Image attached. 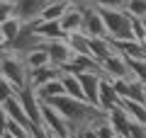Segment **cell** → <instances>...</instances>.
Segmentation results:
<instances>
[{"label": "cell", "instance_id": "1", "mask_svg": "<svg viewBox=\"0 0 146 138\" xmlns=\"http://www.w3.org/2000/svg\"><path fill=\"white\" fill-rule=\"evenodd\" d=\"M49 104H51V107L66 119V124H68V128H71L73 138L78 136L80 131H85V128H95L98 124L107 121V112H102V109H98V107H93V104L83 102V99H73V97H68V95L51 97V99H49Z\"/></svg>", "mask_w": 146, "mask_h": 138}, {"label": "cell", "instance_id": "2", "mask_svg": "<svg viewBox=\"0 0 146 138\" xmlns=\"http://www.w3.org/2000/svg\"><path fill=\"white\" fill-rule=\"evenodd\" d=\"M0 78H5L15 90L29 85V70L25 66V58L12 51H0Z\"/></svg>", "mask_w": 146, "mask_h": 138}, {"label": "cell", "instance_id": "3", "mask_svg": "<svg viewBox=\"0 0 146 138\" xmlns=\"http://www.w3.org/2000/svg\"><path fill=\"white\" fill-rule=\"evenodd\" d=\"M105 22L110 39H134L131 36V15L127 10H107V7H95Z\"/></svg>", "mask_w": 146, "mask_h": 138}, {"label": "cell", "instance_id": "4", "mask_svg": "<svg viewBox=\"0 0 146 138\" xmlns=\"http://www.w3.org/2000/svg\"><path fill=\"white\" fill-rule=\"evenodd\" d=\"M42 131L51 133V136H58V138H73L66 119H63L49 102H42Z\"/></svg>", "mask_w": 146, "mask_h": 138}, {"label": "cell", "instance_id": "5", "mask_svg": "<svg viewBox=\"0 0 146 138\" xmlns=\"http://www.w3.org/2000/svg\"><path fill=\"white\" fill-rule=\"evenodd\" d=\"M102 78H107V80H117V78H122V80H134L129 61L117 51H112L102 61Z\"/></svg>", "mask_w": 146, "mask_h": 138}, {"label": "cell", "instance_id": "6", "mask_svg": "<svg viewBox=\"0 0 146 138\" xmlns=\"http://www.w3.org/2000/svg\"><path fill=\"white\" fill-rule=\"evenodd\" d=\"M51 0H12V7H15V17L27 24V22H36L42 17L44 7L49 5Z\"/></svg>", "mask_w": 146, "mask_h": 138}, {"label": "cell", "instance_id": "7", "mask_svg": "<svg viewBox=\"0 0 146 138\" xmlns=\"http://www.w3.org/2000/svg\"><path fill=\"white\" fill-rule=\"evenodd\" d=\"M17 99H20L25 114L29 116V121L34 124L36 128H42V99L34 95V90H32L29 85L22 87V90H17Z\"/></svg>", "mask_w": 146, "mask_h": 138}, {"label": "cell", "instance_id": "8", "mask_svg": "<svg viewBox=\"0 0 146 138\" xmlns=\"http://www.w3.org/2000/svg\"><path fill=\"white\" fill-rule=\"evenodd\" d=\"M44 49H46V53H49V63L56 66V68H61V70L73 61V51H71V46H68L66 39H51V41L44 44Z\"/></svg>", "mask_w": 146, "mask_h": 138}, {"label": "cell", "instance_id": "9", "mask_svg": "<svg viewBox=\"0 0 146 138\" xmlns=\"http://www.w3.org/2000/svg\"><path fill=\"white\" fill-rule=\"evenodd\" d=\"M83 32L88 39H100V36H107V29H105V22L100 17V12L95 10L93 5L83 10Z\"/></svg>", "mask_w": 146, "mask_h": 138}, {"label": "cell", "instance_id": "10", "mask_svg": "<svg viewBox=\"0 0 146 138\" xmlns=\"http://www.w3.org/2000/svg\"><path fill=\"white\" fill-rule=\"evenodd\" d=\"M78 80H80V90H83V99L93 107H98V90H100L102 73H78Z\"/></svg>", "mask_w": 146, "mask_h": 138}, {"label": "cell", "instance_id": "11", "mask_svg": "<svg viewBox=\"0 0 146 138\" xmlns=\"http://www.w3.org/2000/svg\"><path fill=\"white\" fill-rule=\"evenodd\" d=\"M117 104H119V95H117V90H115V85H112V80L102 78V80H100V90H98V109L110 112V109L117 107Z\"/></svg>", "mask_w": 146, "mask_h": 138}, {"label": "cell", "instance_id": "12", "mask_svg": "<svg viewBox=\"0 0 146 138\" xmlns=\"http://www.w3.org/2000/svg\"><path fill=\"white\" fill-rule=\"evenodd\" d=\"M3 107H5L7 119H12V121L22 124V126H27V128H32V131H34V136H36V131H39V128H36L34 124L29 121V116L25 114V109H22V104H20V99H17V95H12L10 99H5V102H3Z\"/></svg>", "mask_w": 146, "mask_h": 138}, {"label": "cell", "instance_id": "13", "mask_svg": "<svg viewBox=\"0 0 146 138\" xmlns=\"http://www.w3.org/2000/svg\"><path fill=\"white\" fill-rule=\"evenodd\" d=\"M58 24H61L63 34H76V32L83 29V10L80 7H66V12L61 15V20H58Z\"/></svg>", "mask_w": 146, "mask_h": 138}, {"label": "cell", "instance_id": "14", "mask_svg": "<svg viewBox=\"0 0 146 138\" xmlns=\"http://www.w3.org/2000/svg\"><path fill=\"white\" fill-rule=\"evenodd\" d=\"M61 68H56V66H51V63H46V66H42V68H34V70H29V87L34 90V87H39V85H44V82H49V80H56V78H61Z\"/></svg>", "mask_w": 146, "mask_h": 138}, {"label": "cell", "instance_id": "15", "mask_svg": "<svg viewBox=\"0 0 146 138\" xmlns=\"http://www.w3.org/2000/svg\"><path fill=\"white\" fill-rule=\"evenodd\" d=\"M107 124L112 128H115V133H117V138H122V136H129V126H131V121H129V116H127L124 112H122V107L117 104V107H112L107 112Z\"/></svg>", "mask_w": 146, "mask_h": 138}, {"label": "cell", "instance_id": "16", "mask_svg": "<svg viewBox=\"0 0 146 138\" xmlns=\"http://www.w3.org/2000/svg\"><path fill=\"white\" fill-rule=\"evenodd\" d=\"M34 32L42 36L44 41L66 39V34H63V29H61V24H58V20H36V22H34Z\"/></svg>", "mask_w": 146, "mask_h": 138}, {"label": "cell", "instance_id": "17", "mask_svg": "<svg viewBox=\"0 0 146 138\" xmlns=\"http://www.w3.org/2000/svg\"><path fill=\"white\" fill-rule=\"evenodd\" d=\"M61 85H63V95H68V97L73 99H83V90H80V80L76 73H61ZM85 102V99H83Z\"/></svg>", "mask_w": 146, "mask_h": 138}, {"label": "cell", "instance_id": "18", "mask_svg": "<svg viewBox=\"0 0 146 138\" xmlns=\"http://www.w3.org/2000/svg\"><path fill=\"white\" fill-rule=\"evenodd\" d=\"M66 41H68V46H71L73 56H93V53H90V41H88V36H85L83 32L68 34Z\"/></svg>", "mask_w": 146, "mask_h": 138}, {"label": "cell", "instance_id": "19", "mask_svg": "<svg viewBox=\"0 0 146 138\" xmlns=\"http://www.w3.org/2000/svg\"><path fill=\"white\" fill-rule=\"evenodd\" d=\"M34 95L42 102H49L51 97H58V95H63V85H61V80H49V82H44V85H39V87H34Z\"/></svg>", "mask_w": 146, "mask_h": 138}, {"label": "cell", "instance_id": "20", "mask_svg": "<svg viewBox=\"0 0 146 138\" xmlns=\"http://www.w3.org/2000/svg\"><path fill=\"white\" fill-rule=\"evenodd\" d=\"M88 41H90V53H93V58H98L100 63H102V61H105V58H107L112 51H115V49H112V41H110V36L88 39Z\"/></svg>", "mask_w": 146, "mask_h": 138}, {"label": "cell", "instance_id": "21", "mask_svg": "<svg viewBox=\"0 0 146 138\" xmlns=\"http://www.w3.org/2000/svg\"><path fill=\"white\" fill-rule=\"evenodd\" d=\"M22 58H25L27 70H34V68H42V66H46V63H49V53H46V49H44V46H39V49H32V51H27Z\"/></svg>", "mask_w": 146, "mask_h": 138}, {"label": "cell", "instance_id": "22", "mask_svg": "<svg viewBox=\"0 0 146 138\" xmlns=\"http://www.w3.org/2000/svg\"><path fill=\"white\" fill-rule=\"evenodd\" d=\"M20 27H22V22L17 20V17H10V20L0 22V46L10 44V41H12V39L17 36V32H20Z\"/></svg>", "mask_w": 146, "mask_h": 138}, {"label": "cell", "instance_id": "23", "mask_svg": "<svg viewBox=\"0 0 146 138\" xmlns=\"http://www.w3.org/2000/svg\"><path fill=\"white\" fill-rule=\"evenodd\" d=\"M66 7H68L66 0H51V3L44 7V12H42L39 20H61V15L66 12Z\"/></svg>", "mask_w": 146, "mask_h": 138}, {"label": "cell", "instance_id": "24", "mask_svg": "<svg viewBox=\"0 0 146 138\" xmlns=\"http://www.w3.org/2000/svg\"><path fill=\"white\" fill-rule=\"evenodd\" d=\"M5 131L10 133V136H15V138H34V131H32V128H27V126H22V124L12 121V119H7Z\"/></svg>", "mask_w": 146, "mask_h": 138}, {"label": "cell", "instance_id": "25", "mask_svg": "<svg viewBox=\"0 0 146 138\" xmlns=\"http://www.w3.org/2000/svg\"><path fill=\"white\" fill-rule=\"evenodd\" d=\"M129 61V68H131V75L136 78V80H141L146 85V61L144 58H127Z\"/></svg>", "mask_w": 146, "mask_h": 138}, {"label": "cell", "instance_id": "26", "mask_svg": "<svg viewBox=\"0 0 146 138\" xmlns=\"http://www.w3.org/2000/svg\"><path fill=\"white\" fill-rule=\"evenodd\" d=\"M124 10L131 17H146V0H127Z\"/></svg>", "mask_w": 146, "mask_h": 138}, {"label": "cell", "instance_id": "27", "mask_svg": "<svg viewBox=\"0 0 146 138\" xmlns=\"http://www.w3.org/2000/svg\"><path fill=\"white\" fill-rule=\"evenodd\" d=\"M131 36L136 41H141V44L146 41V27L141 22V17H131Z\"/></svg>", "mask_w": 146, "mask_h": 138}, {"label": "cell", "instance_id": "28", "mask_svg": "<svg viewBox=\"0 0 146 138\" xmlns=\"http://www.w3.org/2000/svg\"><path fill=\"white\" fill-rule=\"evenodd\" d=\"M93 7H107V10H124L127 0H93Z\"/></svg>", "mask_w": 146, "mask_h": 138}, {"label": "cell", "instance_id": "29", "mask_svg": "<svg viewBox=\"0 0 146 138\" xmlns=\"http://www.w3.org/2000/svg\"><path fill=\"white\" fill-rule=\"evenodd\" d=\"M12 95H17V90L5 80V78H0V104L5 102V99H10Z\"/></svg>", "mask_w": 146, "mask_h": 138}, {"label": "cell", "instance_id": "30", "mask_svg": "<svg viewBox=\"0 0 146 138\" xmlns=\"http://www.w3.org/2000/svg\"><path fill=\"white\" fill-rule=\"evenodd\" d=\"M95 136L98 138H117V133H115V128L110 126L107 121H102V124L95 126Z\"/></svg>", "mask_w": 146, "mask_h": 138}, {"label": "cell", "instance_id": "31", "mask_svg": "<svg viewBox=\"0 0 146 138\" xmlns=\"http://www.w3.org/2000/svg\"><path fill=\"white\" fill-rule=\"evenodd\" d=\"M10 17H15V7H12V3H0V22L10 20Z\"/></svg>", "mask_w": 146, "mask_h": 138}, {"label": "cell", "instance_id": "32", "mask_svg": "<svg viewBox=\"0 0 146 138\" xmlns=\"http://www.w3.org/2000/svg\"><path fill=\"white\" fill-rule=\"evenodd\" d=\"M129 138H146V126L144 124H131L129 126Z\"/></svg>", "mask_w": 146, "mask_h": 138}, {"label": "cell", "instance_id": "33", "mask_svg": "<svg viewBox=\"0 0 146 138\" xmlns=\"http://www.w3.org/2000/svg\"><path fill=\"white\" fill-rule=\"evenodd\" d=\"M71 7H80V10H85V7L93 5V0H66Z\"/></svg>", "mask_w": 146, "mask_h": 138}, {"label": "cell", "instance_id": "34", "mask_svg": "<svg viewBox=\"0 0 146 138\" xmlns=\"http://www.w3.org/2000/svg\"><path fill=\"white\" fill-rule=\"evenodd\" d=\"M5 126H7V114H5V107L0 104V133H5Z\"/></svg>", "mask_w": 146, "mask_h": 138}, {"label": "cell", "instance_id": "35", "mask_svg": "<svg viewBox=\"0 0 146 138\" xmlns=\"http://www.w3.org/2000/svg\"><path fill=\"white\" fill-rule=\"evenodd\" d=\"M3 138H15V136H10V133H7V131H5V133H3Z\"/></svg>", "mask_w": 146, "mask_h": 138}, {"label": "cell", "instance_id": "36", "mask_svg": "<svg viewBox=\"0 0 146 138\" xmlns=\"http://www.w3.org/2000/svg\"><path fill=\"white\" fill-rule=\"evenodd\" d=\"M46 138H58V136H51V133H46Z\"/></svg>", "mask_w": 146, "mask_h": 138}, {"label": "cell", "instance_id": "37", "mask_svg": "<svg viewBox=\"0 0 146 138\" xmlns=\"http://www.w3.org/2000/svg\"><path fill=\"white\" fill-rule=\"evenodd\" d=\"M141 22H144V27H146V17H141Z\"/></svg>", "mask_w": 146, "mask_h": 138}, {"label": "cell", "instance_id": "38", "mask_svg": "<svg viewBox=\"0 0 146 138\" xmlns=\"http://www.w3.org/2000/svg\"><path fill=\"white\" fill-rule=\"evenodd\" d=\"M0 3H3V0H0ZM5 3H12V0H5Z\"/></svg>", "mask_w": 146, "mask_h": 138}, {"label": "cell", "instance_id": "39", "mask_svg": "<svg viewBox=\"0 0 146 138\" xmlns=\"http://www.w3.org/2000/svg\"><path fill=\"white\" fill-rule=\"evenodd\" d=\"M0 138H3V133H0Z\"/></svg>", "mask_w": 146, "mask_h": 138}]
</instances>
